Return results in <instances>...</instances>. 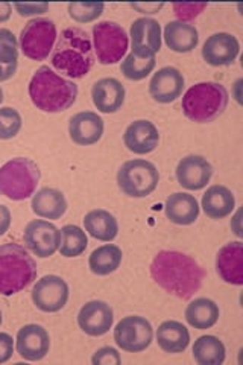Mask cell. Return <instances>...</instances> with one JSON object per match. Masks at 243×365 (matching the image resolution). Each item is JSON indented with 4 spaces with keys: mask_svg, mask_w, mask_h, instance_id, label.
<instances>
[{
    "mask_svg": "<svg viewBox=\"0 0 243 365\" xmlns=\"http://www.w3.org/2000/svg\"><path fill=\"white\" fill-rule=\"evenodd\" d=\"M228 91L219 83H200L192 86L182 96L184 116L196 123H208L227 110Z\"/></svg>",
    "mask_w": 243,
    "mask_h": 365,
    "instance_id": "cell-5",
    "label": "cell"
},
{
    "mask_svg": "<svg viewBox=\"0 0 243 365\" xmlns=\"http://www.w3.org/2000/svg\"><path fill=\"white\" fill-rule=\"evenodd\" d=\"M91 362L95 365H119L122 362V358L114 347H102L95 353L93 358H91Z\"/></svg>",
    "mask_w": 243,
    "mask_h": 365,
    "instance_id": "cell-37",
    "label": "cell"
},
{
    "mask_svg": "<svg viewBox=\"0 0 243 365\" xmlns=\"http://www.w3.org/2000/svg\"><path fill=\"white\" fill-rule=\"evenodd\" d=\"M123 143L128 151L137 155H146L157 150L160 143V133L150 120L138 119L128 125V128L125 130Z\"/></svg>",
    "mask_w": 243,
    "mask_h": 365,
    "instance_id": "cell-19",
    "label": "cell"
},
{
    "mask_svg": "<svg viewBox=\"0 0 243 365\" xmlns=\"http://www.w3.org/2000/svg\"><path fill=\"white\" fill-rule=\"evenodd\" d=\"M202 209L210 220H224L234 212L236 198L227 186L214 185L202 195Z\"/></svg>",
    "mask_w": 243,
    "mask_h": 365,
    "instance_id": "cell-25",
    "label": "cell"
},
{
    "mask_svg": "<svg viewBox=\"0 0 243 365\" xmlns=\"http://www.w3.org/2000/svg\"><path fill=\"white\" fill-rule=\"evenodd\" d=\"M67 9H68V16H71V19H73L75 21L91 23L102 16L103 9H105V5H103L102 2H99V4L98 2H95V4L75 2V4H68Z\"/></svg>",
    "mask_w": 243,
    "mask_h": 365,
    "instance_id": "cell-35",
    "label": "cell"
},
{
    "mask_svg": "<svg viewBox=\"0 0 243 365\" xmlns=\"http://www.w3.org/2000/svg\"><path fill=\"white\" fill-rule=\"evenodd\" d=\"M125 86L115 78H102L91 87L93 104L103 114L118 113L125 104Z\"/></svg>",
    "mask_w": 243,
    "mask_h": 365,
    "instance_id": "cell-21",
    "label": "cell"
},
{
    "mask_svg": "<svg viewBox=\"0 0 243 365\" xmlns=\"http://www.w3.org/2000/svg\"><path fill=\"white\" fill-rule=\"evenodd\" d=\"M11 221H13V216H11L9 209L6 205L0 204V236H4L9 230Z\"/></svg>",
    "mask_w": 243,
    "mask_h": 365,
    "instance_id": "cell-41",
    "label": "cell"
},
{
    "mask_svg": "<svg viewBox=\"0 0 243 365\" xmlns=\"http://www.w3.org/2000/svg\"><path fill=\"white\" fill-rule=\"evenodd\" d=\"M113 323V307L102 300H91L86 303L78 314V326L88 336H102L108 334Z\"/></svg>",
    "mask_w": 243,
    "mask_h": 365,
    "instance_id": "cell-14",
    "label": "cell"
},
{
    "mask_svg": "<svg viewBox=\"0 0 243 365\" xmlns=\"http://www.w3.org/2000/svg\"><path fill=\"white\" fill-rule=\"evenodd\" d=\"M51 63L61 75L73 79L84 78L95 64L93 44L81 28H66L52 51Z\"/></svg>",
    "mask_w": 243,
    "mask_h": 365,
    "instance_id": "cell-2",
    "label": "cell"
},
{
    "mask_svg": "<svg viewBox=\"0 0 243 365\" xmlns=\"http://www.w3.org/2000/svg\"><path fill=\"white\" fill-rule=\"evenodd\" d=\"M11 13H13V6L8 2L0 4V23L8 21L11 17Z\"/></svg>",
    "mask_w": 243,
    "mask_h": 365,
    "instance_id": "cell-43",
    "label": "cell"
},
{
    "mask_svg": "<svg viewBox=\"0 0 243 365\" xmlns=\"http://www.w3.org/2000/svg\"><path fill=\"white\" fill-rule=\"evenodd\" d=\"M205 8H207L205 4H202V5H189V4L173 5V9H175V14L178 16L180 21H186V23H189V20H193L195 17H198Z\"/></svg>",
    "mask_w": 243,
    "mask_h": 365,
    "instance_id": "cell-38",
    "label": "cell"
},
{
    "mask_svg": "<svg viewBox=\"0 0 243 365\" xmlns=\"http://www.w3.org/2000/svg\"><path fill=\"white\" fill-rule=\"evenodd\" d=\"M157 344L165 353H182L190 344L189 329L175 319H167L157 329Z\"/></svg>",
    "mask_w": 243,
    "mask_h": 365,
    "instance_id": "cell-27",
    "label": "cell"
},
{
    "mask_svg": "<svg viewBox=\"0 0 243 365\" xmlns=\"http://www.w3.org/2000/svg\"><path fill=\"white\" fill-rule=\"evenodd\" d=\"M103 119L95 111H81L68 122V135L79 146H91L103 135Z\"/></svg>",
    "mask_w": 243,
    "mask_h": 365,
    "instance_id": "cell-20",
    "label": "cell"
},
{
    "mask_svg": "<svg viewBox=\"0 0 243 365\" xmlns=\"http://www.w3.org/2000/svg\"><path fill=\"white\" fill-rule=\"evenodd\" d=\"M165 43L167 48L177 53H189L200 43V32L190 23L169 21L165 26Z\"/></svg>",
    "mask_w": 243,
    "mask_h": 365,
    "instance_id": "cell-26",
    "label": "cell"
},
{
    "mask_svg": "<svg viewBox=\"0 0 243 365\" xmlns=\"http://www.w3.org/2000/svg\"><path fill=\"white\" fill-rule=\"evenodd\" d=\"M58 38L56 25L49 19H33L20 34V49L32 61H44L53 51Z\"/></svg>",
    "mask_w": 243,
    "mask_h": 365,
    "instance_id": "cell-8",
    "label": "cell"
},
{
    "mask_svg": "<svg viewBox=\"0 0 243 365\" xmlns=\"http://www.w3.org/2000/svg\"><path fill=\"white\" fill-rule=\"evenodd\" d=\"M186 79L177 67H163L160 68L149 83V95L158 104H170L175 102L181 95Z\"/></svg>",
    "mask_w": 243,
    "mask_h": 365,
    "instance_id": "cell-16",
    "label": "cell"
},
{
    "mask_svg": "<svg viewBox=\"0 0 243 365\" xmlns=\"http://www.w3.org/2000/svg\"><path fill=\"white\" fill-rule=\"evenodd\" d=\"M17 13L21 17H29V16H37L44 14L46 11L49 9V4H16Z\"/></svg>",
    "mask_w": 243,
    "mask_h": 365,
    "instance_id": "cell-40",
    "label": "cell"
},
{
    "mask_svg": "<svg viewBox=\"0 0 243 365\" xmlns=\"http://www.w3.org/2000/svg\"><path fill=\"white\" fill-rule=\"evenodd\" d=\"M86 232L102 242H111L119 235V222L115 216L105 209L91 210L84 218Z\"/></svg>",
    "mask_w": 243,
    "mask_h": 365,
    "instance_id": "cell-28",
    "label": "cell"
},
{
    "mask_svg": "<svg viewBox=\"0 0 243 365\" xmlns=\"http://www.w3.org/2000/svg\"><path fill=\"white\" fill-rule=\"evenodd\" d=\"M160 173L152 162L134 158L125 162L118 173V186L130 198H146L158 187Z\"/></svg>",
    "mask_w": 243,
    "mask_h": 365,
    "instance_id": "cell-7",
    "label": "cell"
},
{
    "mask_svg": "<svg viewBox=\"0 0 243 365\" xmlns=\"http://www.w3.org/2000/svg\"><path fill=\"white\" fill-rule=\"evenodd\" d=\"M216 269L221 279L234 287L243 284V244L240 241L224 245L216 256Z\"/></svg>",
    "mask_w": 243,
    "mask_h": 365,
    "instance_id": "cell-22",
    "label": "cell"
},
{
    "mask_svg": "<svg viewBox=\"0 0 243 365\" xmlns=\"http://www.w3.org/2000/svg\"><path fill=\"white\" fill-rule=\"evenodd\" d=\"M17 353L26 361H41L49 353L51 338L40 324L23 326L16 336Z\"/></svg>",
    "mask_w": 243,
    "mask_h": 365,
    "instance_id": "cell-18",
    "label": "cell"
},
{
    "mask_svg": "<svg viewBox=\"0 0 243 365\" xmlns=\"http://www.w3.org/2000/svg\"><path fill=\"white\" fill-rule=\"evenodd\" d=\"M155 58H137L133 53L126 55V58L122 61L120 72L130 81H142L146 76L152 73L155 68Z\"/></svg>",
    "mask_w": 243,
    "mask_h": 365,
    "instance_id": "cell-33",
    "label": "cell"
},
{
    "mask_svg": "<svg viewBox=\"0 0 243 365\" xmlns=\"http://www.w3.org/2000/svg\"><path fill=\"white\" fill-rule=\"evenodd\" d=\"M4 323V315H2V309H0V326Z\"/></svg>",
    "mask_w": 243,
    "mask_h": 365,
    "instance_id": "cell-45",
    "label": "cell"
},
{
    "mask_svg": "<svg viewBox=\"0 0 243 365\" xmlns=\"http://www.w3.org/2000/svg\"><path fill=\"white\" fill-rule=\"evenodd\" d=\"M175 177L181 187L187 190H201L210 182L213 166L202 155H186L177 165Z\"/></svg>",
    "mask_w": 243,
    "mask_h": 365,
    "instance_id": "cell-15",
    "label": "cell"
},
{
    "mask_svg": "<svg viewBox=\"0 0 243 365\" xmlns=\"http://www.w3.org/2000/svg\"><path fill=\"white\" fill-rule=\"evenodd\" d=\"M240 52L239 40L228 32H217L208 37L202 46V58L213 67L233 64Z\"/></svg>",
    "mask_w": 243,
    "mask_h": 365,
    "instance_id": "cell-17",
    "label": "cell"
},
{
    "mask_svg": "<svg viewBox=\"0 0 243 365\" xmlns=\"http://www.w3.org/2000/svg\"><path fill=\"white\" fill-rule=\"evenodd\" d=\"M23 241H25L26 248L31 250L37 257L48 259L60 248L61 232L49 221L33 220L25 227Z\"/></svg>",
    "mask_w": 243,
    "mask_h": 365,
    "instance_id": "cell-12",
    "label": "cell"
},
{
    "mask_svg": "<svg viewBox=\"0 0 243 365\" xmlns=\"http://www.w3.org/2000/svg\"><path fill=\"white\" fill-rule=\"evenodd\" d=\"M93 43L98 61L102 66L118 64L128 51L130 38L115 21H100L93 26Z\"/></svg>",
    "mask_w": 243,
    "mask_h": 365,
    "instance_id": "cell-9",
    "label": "cell"
},
{
    "mask_svg": "<svg viewBox=\"0 0 243 365\" xmlns=\"http://www.w3.org/2000/svg\"><path fill=\"white\" fill-rule=\"evenodd\" d=\"M40 169L28 157H16L0 168V195L13 201L31 198L40 182Z\"/></svg>",
    "mask_w": 243,
    "mask_h": 365,
    "instance_id": "cell-6",
    "label": "cell"
},
{
    "mask_svg": "<svg viewBox=\"0 0 243 365\" xmlns=\"http://www.w3.org/2000/svg\"><path fill=\"white\" fill-rule=\"evenodd\" d=\"M61 244H60V253L64 257H78L84 253L88 245V237L83 228L67 224L61 228Z\"/></svg>",
    "mask_w": 243,
    "mask_h": 365,
    "instance_id": "cell-32",
    "label": "cell"
},
{
    "mask_svg": "<svg viewBox=\"0 0 243 365\" xmlns=\"http://www.w3.org/2000/svg\"><path fill=\"white\" fill-rule=\"evenodd\" d=\"M32 104L44 113H61L71 108L78 98V86L41 66L29 83Z\"/></svg>",
    "mask_w": 243,
    "mask_h": 365,
    "instance_id": "cell-3",
    "label": "cell"
},
{
    "mask_svg": "<svg viewBox=\"0 0 243 365\" xmlns=\"http://www.w3.org/2000/svg\"><path fill=\"white\" fill-rule=\"evenodd\" d=\"M219 315H221V311H219L216 302L205 299V297L190 302L184 312L186 322L198 330L212 329L219 322Z\"/></svg>",
    "mask_w": 243,
    "mask_h": 365,
    "instance_id": "cell-29",
    "label": "cell"
},
{
    "mask_svg": "<svg viewBox=\"0 0 243 365\" xmlns=\"http://www.w3.org/2000/svg\"><path fill=\"white\" fill-rule=\"evenodd\" d=\"M37 262L25 247L14 242L0 245V294L14 295L37 279Z\"/></svg>",
    "mask_w": 243,
    "mask_h": 365,
    "instance_id": "cell-4",
    "label": "cell"
},
{
    "mask_svg": "<svg viewBox=\"0 0 243 365\" xmlns=\"http://www.w3.org/2000/svg\"><path fill=\"white\" fill-rule=\"evenodd\" d=\"M14 353V339L9 334L0 332V364L8 362Z\"/></svg>",
    "mask_w": 243,
    "mask_h": 365,
    "instance_id": "cell-39",
    "label": "cell"
},
{
    "mask_svg": "<svg viewBox=\"0 0 243 365\" xmlns=\"http://www.w3.org/2000/svg\"><path fill=\"white\" fill-rule=\"evenodd\" d=\"M21 116L16 108H0V140L14 139L21 130Z\"/></svg>",
    "mask_w": 243,
    "mask_h": 365,
    "instance_id": "cell-34",
    "label": "cell"
},
{
    "mask_svg": "<svg viewBox=\"0 0 243 365\" xmlns=\"http://www.w3.org/2000/svg\"><path fill=\"white\" fill-rule=\"evenodd\" d=\"M2 102H4V90L0 87V104H2Z\"/></svg>",
    "mask_w": 243,
    "mask_h": 365,
    "instance_id": "cell-44",
    "label": "cell"
},
{
    "mask_svg": "<svg viewBox=\"0 0 243 365\" xmlns=\"http://www.w3.org/2000/svg\"><path fill=\"white\" fill-rule=\"evenodd\" d=\"M17 66L19 64H11V66L0 64V83H5L8 79L13 78L17 72Z\"/></svg>",
    "mask_w": 243,
    "mask_h": 365,
    "instance_id": "cell-42",
    "label": "cell"
},
{
    "mask_svg": "<svg viewBox=\"0 0 243 365\" xmlns=\"http://www.w3.org/2000/svg\"><path fill=\"white\" fill-rule=\"evenodd\" d=\"M131 53L137 58H155L161 49V26L150 17L134 20L130 29Z\"/></svg>",
    "mask_w": 243,
    "mask_h": 365,
    "instance_id": "cell-13",
    "label": "cell"
},
{
    "mask_svg": "<svg viewBox=\"0 0 243 365\" xmlns=\"http://www.w3.org/2000/svg\"><path fill=\"white\" fill-rule=\"evenodd\" d=\"M192 351L198 365H221L227 356L224 342L213 335L200 336L195 341Z\"/></svg>",
    "mask_w": 243,
    "mask_h": 365,
    "instance_id": "cell-31",
    "label": "cell"
},
{
    "mask_svg": "<svg viewBox=\"0 0 243 365\" xmlns=\"http://www.w3.org/2000/svg\"><path fill=\"white\" fill-rule=\"evenodd\" d=\"M166 218L177 225H192L200 216V204L190 193L175 192L165 202Z\"/></svg>",
    "mask_w": 243,
    "mask_h": 365,
    "instance_id": "cell-23",
    "label": "cell"
},
{
    "mask_svg": "<svg viewBox=\"0 0 243 365\" xmlns=\"http://www.w3.org/2000/svg\"><path fill=\"white\" fill-rule=\"evenodd\" d=\"M32 212L44 220H61L67 212L64 193L53 187H43L32 195Z\"/></svg>",
    "mask_w": 243,
    "mask_h": 365,
    "instance_id": "cell-24",
    "label": "cell"
},
{
    "mask_svg": "<svg viewBox=\"0 0 243 365\" xmlns=\"http://www.w3.org/2000/svg\"><path fill=\"white\" fill-rule=\"evenodd\" d=\"M204 268L190 256L175 250H163L150 264V277L166 292L189 300L205 280Z\"/></svg>",
    "mask_w": 243,
    "mask_h": 365,
    "instance_id": "cell-1",
    "label": "cell"
},
{
    "mask_svg": "<svg viewBox=\"0 0 243 365\" xmlns=\"http://www.w3.org/2000/svg\"><path fill=\"white\" fill-rule=\"evenodd\" d=\"M154 339V329L145 317L130 315L122 318L114 329V341L128 353L145 351Z\"/></svg>",
    "mask_w": 243,
    "mask_h": 365,
    "instance_id": "cell-10",
    "label": "cell"
},
{
    "mask_svg": "<svg viewBox=\"0 0 243 365\" xmlns=\"http://www.w3.org/2000/svg\"><path fill=\"white\" fill-rule=\"evenodd\" d=\"M0 64H19V41L6 28L0 29Z\"/></svg>",
    "mask_w": 243,
    "mask_h": 365,
    "instance_id": "cell-36",
    "label": "cell"
},
{
    "mask_svg": "<svg viewBox=\"0 0 243 365\" xmlns=\"http://www.w3.org/2000/svg\"><path fill=\"white\" fill-rule=\"evenodd\" d=\"M68 295H71V289H68L67 282L55 274H49V276L37 280L31 292L32 303L36 304L37 309L46 314L60 312L67 304Z\"/></svg>",
    "mask_w": 243,
    "mask_h": 365,
    "instance_id": "cell-11",
    "label": "cell"
},
{
    "mask_svg": "<svg viewBox=\"0 0 243 365\" xmlns=\"http://www.w3.org/2000/svg\"><path fill=\"white\" fill-rule=\"evenodd\" d=\"M123 259L122 250L114 244H105L98 247L88 257L90 271L96 276H110L119 269Z\"/></svg>",
    "mask_w": 243,
    "mask_h": 365,
    "instance_id": "cell-30",
    "label": "cell"
}]
</instances>
